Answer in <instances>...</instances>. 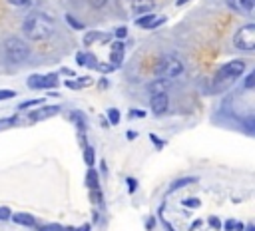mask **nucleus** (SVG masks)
<instances>
[{"label": "nucleus", "instance_id": "c85d7f7f", "mask_svg": "<svg viewBox=\"0 0 255 231\" xmlns=\"http://www.w3.org/2000/svg\"><path fill=\"white\" fill-rule=\"evenodd\" d=\"M106 2H108V0H88V4H90L92 8H104Z\"/></svg>", "mask_w": 255, "mask_h": 231}, {"label": "nucleus", "instance_id": "423d86ee", "mask_svg": "<svg viewBox=\"0 0 255 231\" xmlns=\"http://www.w3.org/2000/svg\"><path fill=\"white\" fill-rule=\"evenodd\" d=\"M58 86V76L56 74H48V76H30L28 78V88L32 90H52Z\"/></svg>", "mask_w": 255, "mask_h": 231}, {"label": "nucleus", "instance_id": "f3484780", "mask_svg": "<svg viewBox=\"0 0 255 231\" xmlns=\"http://www.w3.org/2000/svg\"><path fill=\"white\" fill-rule=\"evenodd\" d=\"M100 36H102V32H88V34H86V38H84V44H86V46H92L94 42L102 40Z\"/></svg>", "mask_w": 255, "mask_h": 231}, {"label": "nucleus", "instance_id": "9d476101", "mask_svg": "<svg viewBox=\"0 0 255 231\" xmlns=\"http://www.w3.org/2000/svg\"><path fill=\"white\" fill-rule=\"evenodd\" d=\"M155 6V0H131V10L141 16V14H149Z\"/></svg>", "mask_w": 255, "mask_h": 231}, {"label": "nucleus", "instance_id": "1a4fd4ad", "mask_svg": "<svg viewBox=\"0 0 255 231\" xmlns=\"http://www.w3.org/2000/svg\"><path fill=\"white\" fill-rule=\"evenodd\" d=\"M229 8H233L235 12H241V14H251L253 8H255V0H227Z\"/></svg>", "mask_w": 255, "mask_h": 231}, {"label": "nucleus", "instance_id": "b1692460", "mask_svg": "<svg viewBox=\"0 0 255 231\" xmlns=\"http://www.w3.org/2000/svg\"><path fill=\"white\" fill-rule=\"evenodd\" d=\"M183 205H185V207H199V199L187 197V199H183Z\"/></svg>", "mask_w": 255, "mask_h": 231}, {"label": "nucleus", "instance_id": "2f4dec72", "mask_svg": "<svg viewBox=\"0 0 255 231\" xmlns=\"http://www.w3.org/2000/svg\"><path fill=\"white\" fill-rule=\"evenodd\" d=\"M86 54H88V52H80V54H76V62H78L80 66L86 64Z\"/></svg>", "mask_w": 255, "mask_h": 231}, {"label": "nucleus", "instance_id": "7ed1b4c3", "mask_svg": "<svg viewBox=\"0 0 255 231\" xmlns=\"http://www.w3.org/2000/svg\"><path fill=\"white\" fill-rule=\"evenodd\" d=\"M181 72H183V62L173 54H163L155 64V76L157 78L171 80V78H177Z\"/></svg>", "mask_w": 255, "mask_h": 231}, {"label": "nucleus", "instance_id": "4c0bfd02", "mask_svg": "<svg viewBox=\"0 0 255 231\" xmlns=\"http://www.w3.org/2000/svg\"><path fill=\"white\" fill-rule=\"evenodd\" d=\"M8 2H10L12 6H26L30 0H8Z\"/></svg>", "mask_w": 255, "mask_h": 231}, {"label": "nucleus", "instance_id": "a19ab883", "mask_svg": "<svg viewBox=\"0 0 255 231\" xmlns=\"http://www.w3.org/2000/svg\"><path fill=\"white\" fill-rule=\"evenodd\" d=\"M153 225H155V221H153V217H149V219H147V229L151 231V229H153Z\"/></svg>", "mask_w": 255, "mask_h": 231}, {"label": "nucleus", "instance_id": "2eb2a0df", "mask_svg": "<svg viewBox=\"0 0 255 231\" xmlns=\"http://www.w3.org/2000/svg\"><path fill=\"white\" fill-rule=\"evenodd\" d=\"M86 183H88V187H98V171L94 169V167H90L88 169V173H86Z\"/></svg>", "mask_w": 255, "mask_h": 231}, {"label": "nucleus", "instance_id": "49530a36", "mask_svg": "<svg viewBox=\"0 0 255 231\" xmlns=\"http://www.w3.org/2000/svg\"><path fill=\"white\" fill-rule=\"evenodd\" d=\"M185 2H187V0H177V4H185Z\"/></svg>", "mask_w": 255, "mask_h": 231}, {"label": "nucleus", "instance_id": "f03ea898", "mask_svg": "<svg viewBox=\"0 0 255 231\" xmlns=\"http://www.w3.org/2000/svg\"><path fill=\"white\" fill-rule=\"evenodd\" d=\"M4 56L10 64H22L30 58V46L22 38L10 36L4 40Z\"/></svg>", "mask_w": 255, "mask_h": 231}, {"label": "nucleus", "instance_id": "393cba45", "mask_svg": "<svg viewBox=\"0 0 255 231\" xmlns=\"http://www.w3.org/2000/svg\"><path fill=\"white\" fill-rule=\"evenodd\" d=\"M58 112H60V108H58V106H50V108H44L40 116H50V114H58Z\"/></svg>", "mask_w": 255, "mask_h": 231}, {"label": "nucleus", "instance_id": "e433bc0d", "mask_svg": "<svg viewBox=\"0 0 255 231\" xmlns=\"http://www.w3.org/2000/svg\"><path fill=\"white\" fill-rule=\"evenodd\" d=\"M90 82H92V80H90V78H78V80H76V84H78V86H80V88H82V86H88V84H90Z\"/></svg>", "mask_w": 255, "mask_h": 231}, {"label": "nucleus", "instance_id": "cd10ccee", "mask_svg": "<svg viewBox=\"0 0 255 231\" xmlns=\"http://www.w3.org/2000/svg\"><path fill=\"white\" fill-rule=\"evenodd\" d=\"M253 82H255V74H249V76H247V78H245V84H243V86H245V88H247V90H251V88H253V86H255V84H253Z\"/></svg>", "mask_w": 255, "mask_h": 231}, {"label": "nucleus", "instance_id": "ea45409f", "mask_svg": "<svg viewBox=\"0 0 255 231\" xmlns=\"http://www.w3.org/2000/svg\"><path fill=\"white\" fill-rule=\"evenodd\" d=\"M225 231H233V221H225Z\"/></svg>", "mask_w": 255, "mask_h": 231}, {"label": "nucleus", "instance_id": "0eeeda50", "mask_svg": "<svg viewBox=\"0 0 255 231\" xmlns=\"http://www.w3.org/2000/svg\"><path fill=\"white\" fill-rule=\"evenodd\" d=\"M149 108H151V112H153L155 116H163V114L167 112V108H169L167 94H155V96H151Z\"/></svg>", "mask_w": 255, "mask_h": 231}, {"label": "nucleus", "instance_id": "9b49d317", "mask_svg": "<svg viewBox=\"0 0 255 231\" xmlns=\"http://www.w3.org/2000/svg\"><path fill=\"white\" fill-rule=\"evenodd\" d=\"M147 90H149L151 96H155V94H165V92L169 90V80H165V78H155V80L147 86Z\"/></svg>", "mask_w": 255, "mask_h": 231}, {"label": "nucleus", "instance_id": "f8f14e48", "mask_svg": "<svg viewBox=\"0 0 255 231\" xmlns=\"http://www.w3.org/2000/svg\"><path fill=\"white\" fill-rule=\"evenodd\" d=\"M122 56H124V44L122 42H112V54H110V64L114 68H118L122 64Z\"/></svg>", "mask_w": 255, "mask_h": 231}, {"label": "nucleus", "instance_id": "58836bf2", "mask_svg": "<svg viewBox=\"0 0 255 231\" xmlns=\"http://www.w3.org/2000/svg\"><path fill=\"white\" fill-rule=\"evenodd\" d=\"M245 229V225L243 223H237V221H233V231H243Z\"/></svg>", "mask_w": 255, "mask_h": 231}, {"label": "nucleus", "instance_id": "c9c22d12", "mask_svg": "<svg viewBox=\"0 0 255 231\" xmlns=\"http://www.w3.org/2000/svg\"><path fill=\"white\" fill-rule=\"evenodd\" d=\"M149 139H151V141H153V143L157 145V149H161V145H163V141H161V139H159L157 135H153V133H151V135H149Z\"/></svg>", "mask_w": 255, "mask_h": 231}, {"label": "nucleus", "instance_id": "dca6fc26", "mask_svg": "<svg viewBox=\"0 0 255 231\" xmlns=\"http://www.w3.org/2000/svg\"><path fill=\"white\" fill-rule=\"evenodd\" d=\"M195 181H197L195 177H181V179H177V181H173L169 189L173 191V189H179V187H183V185H189V183H195Z\"/></svg>", "mask_w": 255, "mask_h": 231}, {"label": "nucleus", "instance_id": "7c9ffc66", "mask_svg": "<svg viewBox=\"0 0 255 231\" xmlns=\"http://www.w3.org/2000/svg\"><path fill=\"white\" fill-rule=\"evenodd\" d=\"M126 183H128V189H129V193H133V191H135V187H137L135 179H133V177H128V181H126Z\"/></svg>", "mask_w": 255, "mask_h": 231}, {"label": "nucleus", "instance_id": "6ab92c4d", "mask_svg": "<svg viewBox=\"0 0 255 231\" xmlns=\"http://www.w3.org/2000/svg\"><path fill=\"white\" fill-rule=\"evenodd\" d=\"M66 20H68V24L74 28V30H84V24L82 22H78L74 16H70V14H66Z\"/></svg>", "mask_w": 255, "mask_h": 231}, {"label": "nucleus", "instance_id": "4be33fe9", "mask_svg": "<svg viewBox=\"0 0 255 231\" xmlns=\"http://www.w3.org/2000/svg\"><path fill=\"white\" fill-rule=\"evenodd\" d=\"M10 215H12V211H10L6 205H2V207H0V221H6V219H10Z\"/></svg>", "mask_w": 255, "mask_h": 231}, {"label": "nucleus", "instance_id": "412c9836", "mask_svg": "<svg viewBox=\"0 0 255 231\" xmlns=\"http://www.w3.org/2000/svg\"><path fill=\"white\" fill-rule=\"evenodd\" d=\"M114 34H116V38H118V40H124V38L128 36V28H126V26H120V28H116V32H114Z\"/></svg>", "mask_w": 255, "mask_h": 231}, {"label": "nucleus", "instance_id": "4468645a", "mask_svg": "<svg viewBox=\"0 0 255 231\" xmlns=\"http://www.w3.org/2000/svg\"><path fill=\"white\" fill-rule=\"evenodd\" d=\"M84 161L88 163V167H94L96 155H94V147H92V145H86V147H84Z\"/></svg>", "mask_w": 255, "mask_h": 231}, {"label": "nucleus", "instance_id": "20e7f679", "mask_svg": "<svg viewBox=\"0 0 255 231\" xmlns=\"http://www.w3.org/2000/svg\"><path fill=\"white\" fill-rule=\"evenodd\" d=\"M243 70H245V62H243V60H231V62L223 64V66L215 72L213 82H215L217 86H229L231 82H235V80L243 74Z\"/></svg>", "mask_w": 255, "mask_h": 231}, {"label": "nucleus", "instance_id": "a878e982", "mask_svg": "<svg viewBox=\"0 0 255 231\" xmlns=\"http://www.w3.org/2000/svg\"><path fill=\"white\" fill-rule=\"evenodd\" d=\"M14 96H16V92H12V90H0V100H10Z\"/></svg>", "mask_w": 255, "mask_h": 231}, {"label": "nucleus", "instance_id": "72a5a7b5", "mask_svg": "<svg viewBox=\"0 0 255 231\" xmlns=\"http://www.w3.org/2000/svg\"><path fill=\"white\" fill-rule=\"evenodd\" d=\"M42 100H32V102H24V104H20V110H26V108H30V106H36V104H40Z\"/></svg>", "mask_w": 255, "mask_h": 231}, {"label": "nucleus", "instance_id": "a211bd4d", "mask_svg": "<svg viewBox=\"0 0 255 231\" xmlns=\"http://www.w3.org/2000/svg\"><path fill=\"white\" fill-rule=\"evenodd\" d=\"M108 119H110L112 125H118V123H120V112H118L116 108H110V110H108Z\"/></svg>", "mask_w": 255, "mask_h": 231}, {"label": "nucleus", "instance_id": "473e14b6", "mask_svg": "<svg viewBox=\"0 0 255 231\" xmlns=\"http://www.w3.org/2000/svg\"><path fill=\"white\" fill-rule=\"evenodd\" d=\"M129 117H145V112L143 110H131L129 112Z\"/></svg>", "mask_w": 255, "mask_h": 231}, {"label": "nucleus", "instance_id": "f704fd0d", "mask_svg": "<svg viewBox=\"0 0 255 231\" xmlns=\"http://www.w3.org/2000/svg\"><path fill=\"white\" fill-rule=\"evenodd\" d=\"M64 84H66V88H70V90H78V88H80V86L76 84V80H66Z\"/></svg>", "mask_w": 255, "mask_h": 231}, {"label": "nucleus", "instance_id": "37998d69", "mask_svg": "<svg viewBox=\"0 0 255 231\" xmlns=\"http://www.w3.org/2000/svg\"><path fill=\"white\" fill-rule=\"evenodd\" d=\"M74 231H90V225H82L80 229H74Z\"/></svg>", "mask_w": 255, "mask_h": 231}, {"label": "nucleus", "instance_id": "bb28decb", "mask_svg": "<svg viewBox=\"0 0 255 231\" xmlns=\"http://www.w3.org/2000/svg\"><path fill=\"white\" fill-rule=\"evenodd\" d=\"M96 70H100V72H112V70H116V68H114L112 64H100V62H98Z\"/></svg>", "mask_w": 255, "mask_h": 231}, {"label": "nucleus", "instance_id": "aec40b11", "mask_svg": "<svg viewBox=\"0 0 255 231\" xmlns=\"http://www.w3.org/2000/svg\"><path fill=\"white\" fill-rule=\"evenodd\" d=\"M60 229H62V225H58V223H48V225L38 227V231H60Z\"/></svg>", "mask_w": 255, "mask_h": 231}, {"label": "nucleus", "instance_id": "f257e3e1", "mask_svg": "<svg viewBox=\"0 0 255 231\" xmlns=\"http://www.w3.org/2000/svg\"><path fill=\"white\" fill-rule=\"evenodd\" d=\"M54 30H56L54 20L48 14H42V12H32L22 22V32L30 40H46L54 34Z\"/></svg>", "mask_w": 255, "mask_h": 231}, {"label": "nucleus", "instance_id": "6e6552de", "mask_svg": "<svg viewBox=\"0 0 255 231\" xmlns=\"http://www.w3.org/2000/svg\"><path fill=\"white\" fill-rule=\"evenodd\" d=\"M165 22V16H153V14H141L137 20H135V24L139 26V28H157V26H161Z\"/></svg>", "mask_w": 255, "mask_h": 231}, {"label": "nucleus", "instance_id": "c756f323", "mask_svg": "<svg viewBox=\"0 0 255 231\" xmlns=\"http://www.w3.org/2000/svg\"><path fill=\"white\" fill-rule=\"evenodd\" d=\"M207 221H209V225H211L213 229H221V227H223V225H221V221H219L217 217H209Z\"/></svg>", "mask_w": 255, "mask_h": 231}, {"label": "nucleus", "instance_id": "39448f33", "mask_svg": "<svg viewBox=\"0 0 255 231\" xmlns=\"http://www.w3.org/2000/svg\"><path fill=\"white\" fill-rule=\"evenodd\" d=\"M233 44H235V48H239L243 52H253L255 50V26L253 24L241 26L233 36Z\"/></svg>", "mask_w": 255, "mask_h": 231}, {"label": "nucleus", "instance_id": "a18cd8bd", "mask_svg": "<svg viewBox=\"0 0 255 231\" xmlns=\"http://www.w3.org/2000/svg\"><path fill=\"white\" fill-rule=\"evenodd\" d=\"M247 227V231H253V225H245Z\"/></svg>", "mask_w": 255, "mask_h": 231}, {"label": "nucleus", "instance_id": "ddd939ff", "mask_svg": "<svg viewBox=\"0 0 255 231\" xmlns=\"http://www.w3.org/2000/svg\"><path fill=\"white\" fill-rule=\"evenodd\" d=\"M10 219L14 223H20V225H26V227H34L36 225V219L32 215H28V213H14V215H10Z\"/></svg>", "mask_w": 255, "mask_h": 231}, {"label": "nucleus", "instance_id": "c03bdc74", "mask_svg": "<svg viewBox=\"0 0 255 231\" xmlns=\"http://www.w3.org/2000/svg\"><path fill=\"white\" fill-rule=\"evenodd\" d=\"M60 231H74V227H62Z\"/></svg>", "mask_w": 255, "mask_h": 231}, {"label": "nucleus", "instance_id": "5701e85b", "mask_svg": "<svg viewBox=\"0 0 255 231\" xmlns=\"http://www.w3.org/2000/svg\"><path fill=\"white\" fill-rule=\"evenodd\" d=\"M84 66H88V68H96L98 66V60L92 56V54H86V64Z\"/></svg>", "mask_w": 255, "mask_h": 231}, {"label": "nucleus", "instance_id": "79ce46f5", "mask_svg": "<svg viewBox=\"0 0 255 231\" xmlns=\"http://www.w3.org/2000/svg\"><path fill=\"white\" fill-rule=\"evenodd\" d=\"M126 137H128V139H133V137H135V131H133V129H129V131L126 133Z\"/></svg>", "mask_w": 255, "mask_h": 231}]
</instances>
